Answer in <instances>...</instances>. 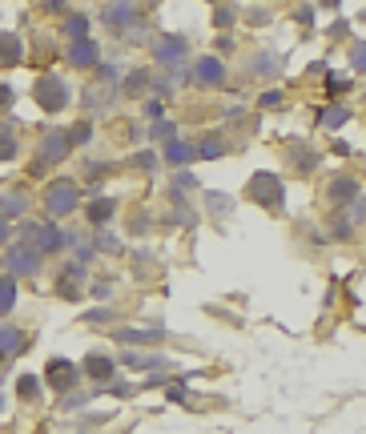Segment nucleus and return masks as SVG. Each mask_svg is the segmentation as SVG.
<instances>
[{
  "mask_svg": "<svg viewBox=\"0 0 366 434\" xmlns=\"http://www.w3.org/2000/svg\"><path fill=\"white\" fill-rule=\"evenodd\" d=\"M346 88H350L346 76H330V93H346Z\"/></svg>",
  "mask_w": 366,
  "mask_h": 434,
  "instance_id": "obj_40",
  "label": "nucleus"
},
{
  "mask_svg": "<svg viewBox=\"0 0 366 434\" xmlns=\"http://www.w3.org/2000/svg\"><path fill=\"white\" fill-rule=\"evenodd\" d=\"M193 153H198V157H205V161H214V157H222V153H226V145H222L217 137H205L202 145H193Z\"/></svg>",
  "mask_w": 366,
  "mask_h": 434,
  "instance_id": "obj_28",
  "label": "nucleus"
},
{
  "mask_svg": "<svg viewBox=\"0 0 366 434\" xmlns=\"http://www.w3.org/2000/svg\"><path fill=\"white\" fill-rule=\"evenodd\" d=\"M4 265H8V278H21V273H33L40 265V253L33 246H25V241H16L4 253Z\"/></svg>",
  "mask_w": 366,
  "mask_h": 434,
  "instance_id": "obj_7",
  "label": "nucleus"
},
{
  "mask_svg": "<svg viewBox=\"0 0 366 434\" xmlns=\"http://www.w3.org/2000/svg\"><path fill=\"white\" fill-rule=\"evenodd\" d=\"M0 406H4V398H0Z\"/></svg>",
  "mask_w": 366,
  "mask_h": 434,
  "instance_id": "obj_43",
  "label": "nucleus"
},
{
  "mask_svg": "<svg viewBox=\"0 0 366 434\" xmlns=\"http://www.w3.org/2000/svg\"><path fill=\"white\" fill-rule=\"evenodd\" d=\"M101 61V49H97V40H73L69 45V64L73 69H93V64Z\"/></svg>",
  "mask_w": 366,
  "mask_h": 434,
  "instance_id": "obj_13",
  "label": "nucleus"
},
{
  "mask_svg": "<svg viewBox=\"0 0 366 434\" xmlns=\"http://www.w3.org/2000/svg\"><path fill=\"white\" fill-rule=\"evenodd\" d=\"M85 374L88 378H97V382H109V378L117 374V358H109V354H88Z\"/></svg>",
  "mask_w": 366,
  "mask_h": 434,
  "instance_id": "obj_15",
  "label": "nucleus"
},
{
  "mask_svg": "<svg viewBox=\"0 0 366 434\" xmlns=\"http://www.w3.org/2000/svg\"><path fill=\"white\" fill-rule=\"evenodd\" d=\"M121 362H125V366H133V370H161V366H169V358H165V354H137V350H129Z\"/></svg>",
  "mask_w": 366,
  "mask_h": 434,
  "instance_id": "obj_19",
  "label": "nucleus"
},
{
  "mask_svg": "<svg viewBox=\"0 0 366 434\" xmlns=\"http://www.w3.org/2000/svg\"><path fill=\"white\" fill-rule=\"evenodd\" d=\"M253 69H258V76H274V73H278V57H258Z\"/></svg>",
  "mask_w": 366,
  "mask_h": 434,
  "instance_id": "obj_33",
  "label": "nucleus"
},
{
  "mask_svg": "<svg viewBox=\"0 0 366 434\" xmlns=\"http://www.w3.org/2000/svg\"><path fill=\"white\" fill-rule=\"evenodd\" d=\"M25 246H33L40 258H45V253H57V249L69 246V234H64V229H57L52 222H45V225H28V229H25Z\"/></svg>",
  "mask_w": 366,
  "mask_h": 434,
  "instance_id": "obj_4",
  "label": "nucleus"
},
{
  "mask_svg": "<svg viewBox=\"0 0 366 434\" xmlns=\"http://www.w3.org/2000/svg\"><path fill=\"white\" fill-rule=\"evenodd\" d=\"M350 69L354 73H366V40H358L350 49Z\"/></svg>",
  "mask_w": 366,
  "mask_h": 434,
  "instance_id": "obj_32",
  "label": "nucleus"
},
{
  "mask_svg": "<svg viewBox=\"0 0 366 434\" xmlns=\"http://www.w3.org/2000/svg\"><path fill=\"white\" fill-rule=\"evenodd\" d=\"M133 165H137L141 173H153V169H157V153H137V157H133Z\"/></svg>",
  "mask_w": 366,
  "mask_h": 434,
  "instance_id": "obj_36",
  "label": "nucleus"
},
{
  "mask_svg": "<svg viewBox=\"0 0 366 434\" xmlns=\"http://www.w3.org/2000/svg\"><path fill=\"white\" fill-rule=\"evenodd\" d=\"M69 153H73L69 133H64V129H52V133L40 137V149H37V157H33V169H28V173H33V177L49 173V165H61Z\"/></svg>",
  "mask_w": 366,
  "mask_h": 434,
  "instance_id": "obj_2",
  "label": "nucleus"
},
{
  "mask_svg": "<svg viewBox=\"0 0 366 434\" xmlns=\"http://www.w3.org/2000/svg\"><path fill=\"white\" fill-rule=\"evenodd\" d=\"M161 161L169 165V169H185L190 161H198V153H193V145H190V141H181V137H173V141H165Z\"/></svg>",
  "mask_w": 366,
  "mask_h": 434,
  "instance_id": "obj_10",
  "label": "nucleus"
},
{
  "mask_svg": "<svg viewBox=\"0 0 366 434\" xmlns=\"http://www.w3.org/2000/svg\"><path fill=\"white\" fill-rule=\"evenodd\" d=\"M25 213H28V198H25V193H4V198H0V217H4V222L25 217Z\"/></svg>",
  "mask_w": 366,
  "mask_h": 434,
  "instance_id": "obj_21",
  "label": "nucleus"
},
{
  "mask_svg": "<svg viewBox=\"0 0 366 434\" xmlns=\"http://www.w3.org/2000/svg\"><path fill=\"white\" fill-rule=\"evenodd\" d=\"M97 249H105V253H117V249H121V241H117V237H97Z\"/></svg>",
  "mask_w": 366,
  "mask_h": 434,
  "instance_id": "obj_38",
  "label": "nucleus"
},
{
  "mask_svg": "<svg viewBox=\"0 0 366 434\" xmlns=\"http://www.w3.org/2000/svg\"><path fill=\"white\" fill-rule=\"evenodd\" d=\"M16 306V278L0 273V314H8Z\"/></svg>",
  "mask_w": 366,
  "mask_h": 434,
  "instance_id": "obj_22",
  "label": "nucleus"
},
{
  "mask_svg": "<svg viewBox=\"0 0 366 434\" xmlns=\"http://www.w3.org/2000/svg\"><path fill=\"white\" fill-rule=\"evenodd\" d=\"M93 294H97V298H109V294H113V285H109V282H97V285H93Z\"/></svg>",
  "mask_w": 366,
  "mask_h": 434,
  "instance_id": "obj_41",
  "label": "nucleus"
},
{
  "mask_svg": "<svg viewBox=\"0 0 366 434\" xmlns=\"http://www.w3.org/2000/svg\"><path fill=\"white\" fill-rule=\"evenodd\" d=\"M40 386L45 382H40L37 374H21V378H16V394L25 398V402H33V398H40Z\"/></svg>",
  "mask_w": 366,
  "mask_h": 434,
  "instance_id": "obj_23",
  "label": "nucleus"
},
{
  "mask_svg": "<svg viewBox=\"0 0 366 434\" xmlns=\"http://www.w3.org/2000/svg\"><path fill=\"white\" fill-rule=\"evenodd\" d=\"M234 16H238V13H234L229 4H217V13H214V25H217V28H226V25H234Z\"/></svg>",
  "mask_w": 366,
  "mask_h": 434,
  "instance_id": "obj_37",
  "label": "nucleus"
},
{
  "mask_svg": "<svg viewBox=\"0 0 366 434\" xmlns=\"http://www.w3.org/2000/svg\"><path fill=\"white\" fill-rule=\"evenodd\" d=\"M294 165H298V173H314L318 169V153L310 149V145H298V149H294Z\"/></svg>",
  "mask_w": 366,
  "mask_h": 434,
  "instance_id": "obj_25",
  "label": "nucleus"
},
{
  "mask_svg": "<svg viewBox=\"0 0 366 434\" xmlns=\"http://www.w3.org/2000/svg\"><path fill=\"white\" fill-rule=\"evenodd\" d=\"M113 213H117V201H113V198H93V201L85 205V217H88L93 225H105L109 217H113Z\"/></svg>",
  "mask_w": 366,
  "mask_h": 434,
  "instance_id": "obj_18",
  "label": "nucleus"
},
{
  "mask_svg": "<svg viewBox=\"0 0 366 434\" xmlns=\"http://www.w3.org/2000/svg\"><path fill=\"white\" fill-rule=\"evenodd\" d=\"M101 21L109 28H125V25H133V21H137V4H105Z\"/></svg>",
  "mask_w": 366,
  "mask_h": 434,
  "instance_id": "obj_14",
  "label": "nucleus"
},
{
  "mask_svg": "<svg viewBox=\"0 0 366 434\" xmlns=\"http://www.w3.org/2000/svg\"><path fill=\"white\" fill-rule=\"evenodd\" d=\"M282 101H286V97H282L278 88H270V93H262V97H258V105H262V109H282Z\"/></svg>",
  "mask_w": 366,
  "mask_h": 434,
  "instance_id": "obj_35",
  "label": "nucleus"
},
{
  "mask_svg": "<svg viewBox=\"0 0 366 434\" xmlns=\"http://www.w3.org/2000/svg\"><path fill=\"white\" fill-rule=\"evenodd\" d=\"M145 88H149V73H145V69H137V73L125 76V93L129 97H137V93H145Z\"/></svg>",
  "mask_w": 366,
  "mask_h": 434,
  "instance_id": "obj_29",
  "label": "nucleus"
},
{
  "mask_svg": "<svg viewBox=\"0 0 366 434\" xmlns=\"http://www.w3.org/2000/svg\"><path fill=\"white\" fill-rule=\"evenodd\" d=\"M81 374H85V370H81V366H73L69 358H52L49 366H45V378H40V382L52 386V390H61V394H69V390L81 382Z\"/></svg>",
  "mask_w": 366,
  "mask_h": 434,
  "instance_id": "obj_5",
  "label": "nucleus"
},
{
  "mask_svg": "<svg viewBox=\"0 0 366 434\" xmlns=\"http://www.w3.org/2000/svg\"><path fill=\"white\" fill-rule=\"evenodd\" d=\"M193 81L205 85V88L226 85V64H222V57H202V61L193 64Z\"/></svg>",
  "mask_w": 366,
  "mask_h": 434,
  "instance_id": "obj_9",
  "label": "nucleus"
},
{
  "mask_svg": "<svg viewBox=\"0 0 366 434\" xmlns=\"http://www.w3.org/2000/svg\"><path fill=\"white\" fill-rule=\"evenodd\" d=\"M64 133H69V145H85V141H93V121H76L73 129H64Z\"/></svg>",
  "mask_w": 366,
  "mask_h": 434,
  "instance_id": "obj_26",
  "label": "nucleus"
},
{
  "mask_svg": "<svg viewBox=\"0 0 366 434\" xmlns=\"http://www.w3.org/2000/svg\"><path fill=\"white\" fill-rule=\"evenodd\" d=\"M45 213L49 217H64V213H73L76 205H81V185H76L73 177H57V181H49L45 185Z\"/></svg>",
  "mask_w": 366,
  "mask_h": 434,
  "instance_id": "obj_1",
  "label": "nucleus"
},
{
  "mask_svg": "<svg viewBox=\"0 0 366 434\" xmlns=\"http://www.w3.org/2000/svg\"><path fill=\"white\" fill-rule=\"evenodd\" d=\"M16 133H13V125H0V161H13L16 157Z\"/></svg>",
  "mask_w": 366,
  "mask_h": 434,
  "instance_id": "obj_24",
  "label": "nucleus"
},
{
  "mask_svg": "<svg viewBox=\"0 0 366 434\" xmlns=\"http://www.w3.org/2000/svg\"><path fill=\"white\" fill-rule=\"evenodd\" d=\"M362 198V185L354 181V177H334L326 185V201L334 205V210H342V205H350V201Z\"/></svg>",
  "mask_w": 366,
  "mask_h": 434,
  "instance_id": "obj_8",
  "label": "nucleus"
},
{
  "mask_svg": "<svg viewBox=\"0 0 366 434\" xmlns=\"http://www.w3.org/2000/svg\"><path fill=\"white\" fill-rule=\"evenodd\" d=\"M113 338L125 346H145V342H161L165 330H113Z\"/></svg>",
  "mask_w": 366,
  "mask_h": 434,
  "instance_id": "obj_20",
  "label": "nucleus"
},
{
  "mask_svg": "<svg viewBox=\"0 0 366 434\" xmlns=\"http://www.w3.org/2000/svg\"><path fill=\"white\" fill-rule=\"evenodd\" d=\"M85 28H88V21L81 13H73V16H69V25H64V33H69L73 40H85Z\"/></svg>",
  "mask_w": 366,
  "mask_h": 434,
  "instance_id": "obj_31",
  "label": "nucleus"
},
{
  "mask_svg": "<svg viewBox=\"0 0 366 434\" xmlns=\"http://www.w3.org/2000/svg\"><path fill=\"white\" fill-rule=\"evenodd\" d=\"M250 198L262 201V205H270V210H282V201H286V189H282V181H278L274 173H253Z\"/></svg>",
  "mask_w": 366,
  "mask_h": 434,
  "instance_id": "obj_6",
  "label": "nucleus"
},
{
  "mask_svg": "<svg viewBox=\"0 0 366 434\" xmlns=\"http://www.w3.org/2000/svg\"><path fill=\"white\" fill-rule=\"evenodd\" d=\"M4 241H8V222L0 217V246H4Z\"/></svg>",
  "mask_w": 366,
  "mask_h": 434,
  "instance_id": "obj_42",
  "label": "nucleus"
},
{
  "mask_svg": "<svg viewBox=\"0 0 366 434\" xmlns=\"http://www.w3.org/2000/svg\"><path fill=\"white\" fill-rule=\"evenodd\" d=\"M145 117H149V121H161V117H165V101L161 97H149V101H145Z\"/></svg>",
  "mask_w": 366,
  "mask_h": 434,
  "instance_id": "obj_34",
  "label": "nucleus"
},
{
  "mask_svg": "<svg viewBox=\"0 0 366 434\" xmlns=\"http://www.w3.org/2000/svg\"><path fill=\"white\" fill-rule=\"evenodd\" d=\"M81 282H85V265L73 261V265H64L61 282H57V294H61L64 302H76V298H81Z\"/></svg>",
  "mask_w": 366,
  "mask_h": 434,
  "instance_id": "obj_12",
  "label": "nucleus"
},
{
  "mask_svg": "<svg viewBox=\"0 0 366 434\" xmlns=\"http://www.w3.org/2000/svg\"><path fill=\"white\" fill-rule=\"evenodd\" d=\"M346 121H350V109H342V105H334V109L322 113V129H342Z\"/></svg>",
  "mask_w": 366,
  "mask_h": 434,
  "instance_id": "obj_27",
  "label": "nucleus"
},
{
  "mask_svg": "<svg viewBox=\"0 0 366 434\" xmlns=\"http://www.w3.org/2000/svg\"><path fill=\"white\" fill-rule=\"evenodd\" d=\"M25 57V40L16 33H0V64H21Z\"/></svg>",
  "mask_w": 366,
  "mask_h": 434,
  "instance_id": "obj_17",
  "label": "nucleus"
},
{
  "mask_svg": "<svg viewBox=\"0 0 366 434\" xmlns=\"http://www.w3.org/2000/svg\"><path fill=\"white\" fill-rule=\"evenodd\" d=\"M153 57H157L161 64H181L185 57H190V45H185L181 37H161L157 45H153Z\"/></svg>",
  "mask_w": 366,
  "mask_h": 434,
  "instance_id": "obj_11",
  "label": "nucleus"
},
{
  "mask_svg": "<svg viewBox=\"0 0 366 434\" xmlns=\"http://www.w3.org/2000/svg\"><path fill=\"white\" fill-rule=\"evenodd\" d=\"M33 97H37V105L45 113H61L64 105H69V97H73V93H69V85H64V76L45 73L37 85H33Z\"/></svg>",
  "mask_w": 366,
  "mask_h": 434,
  "instance_id": "obj_3",
  "label": "nucleus"
},
{
  "mask_svg": "<svg viewBox=\"0 0 366 434\" xmlns=\"http://www.w3.org/2000/svg\"><path fill=\"white\" fill-rule=\"evenodd\" d=\"M149 137H153V141H173V137H177V125H173V121H165V117H161V121H153Z\"/></svg>",
  "mask_w": 366,
  "mask_h": 434,
  "instance_id": "obj_30",
  "label": "nucleus"
},
{
  "mask_svg": "<svg viewBox=\"0 0 366 434\" xmlns=\"http://www.w3.org/2000/svg\"><path fill=\"white\" fill-rule=\"evenodd\" d=\"M21 350H25V334H21L13 322H0V358H4V354L13 358V354H21Z\"/></svg>",
  "mask_w": 366,
  "mask_h": 434,
  "instance_id": "obj_16",
  "label": "nucleus"
},
{
  "mask_svg": "<svg viewBox=\"0 0 366 434\" xmlns=\"http://www.w3.org/2000/svg\"><path fill=\"white\" fill-rule=\"evenodd\" d=\"M13 101H16V93H13V88H8V85H4V81H0V109H8Z\"/></svg>",
  "mask_w": 366,
  "mask_h": 434,
  "instance_id": "obj_39",
  "label": "nucleus"
}]
</instances>
